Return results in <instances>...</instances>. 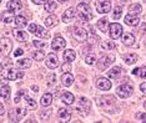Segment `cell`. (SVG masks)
Instances as JSON below:
<instances>
[{"mask_svg": "<svg viewBox=\"0 0 146 123\" xmlns=\"http://www.w3.org/2000/svg\"><path fill=\"white\" fill-rule=\"evenodd\" d=\"M78 11H79V15H80L84 20H86V21H90L92 19L91 9L86 3H80V4L78 5Z\"/></svg>", "mask_w": 146, "mask_h": 123, "instance_id": "1", "label": "cell"}, {"mask_svg": "<svg viewBox=\"0 0 146 123\" xmlns=\"http://www.w3.org/2000/svg\"><path fill=\"white\" fill-rule=\"evenodd\" d=\"M132 91H134L132 86L127 85V84H124V85L119 86V87L116 88V93H117V96L121 98H127L129 96H131Z\"/></svg>", "mask_w": 146, "mask_h": 123, "instance_id": "2", "label": "cell"}, {"mask_svg": "<svg viewBox=\"0 0 146 123\" xmlns=\"http://www.w3.org/2000/svg\"><path fill=\"white\" fill-rule=\"evenodd\" d=\"M109 34H110L111 39H119L122 34V26L117 22H112V24H110V28H109Z\"/></svg>", "mask_w": 146, "mask_h": 123, "instance_id": "3", "label": "cell"}, {"mask_svg": "<svg viewBox=\"0 0 146 123\" xmlns=\"http://www.w3.org/2000/svg\"><path fill=\"white\" fill-rule=\"evenodd\" d=\"M11 49H13L11 41H10L9 39L3 37L1 41H0V50H1V56H8L9 54H10Z\"/></svg>", "mask_w": 146, "mask_h": 123, "instance_id": "4", "label": "cell"}, {"mask_svg": "<svg viewBox=\"0 0 146 123\" xmlns=\"http://www.w3.org/2000/svg\"><path fill=\"white\" fill-rule=\"evenodd\" d=\"M112 62H114V56H102V57H100L98 61V67H99V70L104 71V70L108 68Z\"/></svg>", "mask_w": 146, "mask_h": 123, "instance_id": "5", "label": "cell"}, {"mask_svg": "<svg viewBox=\"0 0 146 123\" xmlns=\"http://www.w3.org/2000/svg\"><path fill=\"white\" fill-rule=\"evenodd\" d=\"M72 35L76 40L79 41H86L88 40V31L85 29L80 28V26H75L74 28V31H72Z\"/></svg>", "mask_w": 146, "mask_h": 123, "instance_id": "6", "label": "cell"}, {"mask_svg": "<svg viewBox=\"0 0 146 123\" xmlns=\"http://www.w3.org/2000/svg\"><path fill=\"white\" fill-rule=\"evenodd\" d=\"M96 9L100 14H106V12L110 11L111 9V4L109 0H98L96 3Z\"/></svg>", "mask_w": 146, "mask_h": 123, "instance_id": "7", "label": "cell"}, {"mask_svg": "<svg viewBox=\"0 0 146 123\" xmlns=\"http://www.w3.org/2000/svg\"><path fill=\"white\" fill-rule=\"evenodd\" d=\"M115 103V97L114 96H102V97L98 98V106L100 107H109V106Z\"/></svg>", "mask_w": 146, "mask_h": 123, "instance_id": "8", "label": "cell"}, {"mask_svg": "<svg viewBox=\"0 0 146 123\" xmlns=\"http://www.w3.org/2000/svg\"><path fill=\"white\" fill-rule=\"evenodd\" d=\"M65 45H66V41L61 37V36H55L54 40H52V42H51V49L55 50V51H59V50L64 49Z\"/></svg>", "mask_w": 146, "mask_h": 123, "instance_id": "9", "label": "cell"}, {"mask_svg": "<svg viewBox=\"0 0 146 123\" xmlns=\"http://www.w3.org/2000/svg\"><path fill=\"white\" fill-rule=\"evenodd\" d=\"M58 65H59V59H58V56H56L54 52L49 54L48 57H46V66H48L49 68L54 70V68L58 67Z\"/></svg>", "mask_w": 146, "mask_h": 123, "instance_id": "10", "label": "cell"}, {"mask_svg": "<svg viewBox=\"0 0 146 123\" xmlns=\"http://www.w3.org/2000/svg\"><path fill=\"white\" fill-rule=\"evenodd\" d=\"M8 10L10 12H18V11H20L21 8H23V4H21V1L20 0H11V1H9L8 3Z\"/></svg>", "mask_w": 146, "mask_h": 123, "instance_id": "11", "label": "cell"}, {"mask_svg": "<svg viewBox=\"0 0 146 123\" xmlns=\"http://www.w3.org/2000/svg\"><path fill=\"white\" fill-rule=\"evenodd\" d=\"M23 76H24V72L23 71H19V70H15V68H10L8 71L6 77H8V80H10V81H15V80H18V78H21Z\"/></svg>", "mask_w": 146, "mask_h": 123, "instance_id": "12", "label": "cell"}, {"mask_svg": "<svg viewBox=\"0 0 146 123\" xmlns=\"http://www.w3.org/2000/svg\"><path fill=\"white\" fill-rule=\"evenodd\" d=\"M96 86H98V87L100 88V89H102V91H108V89H110V88H111V82L109 81L108 78L100 77V78H98Z\"/></svg>", "mask_w": 146, "mask_h": 123, "instance_id": "13", "label": "cell"}, {"mask_svg": "<svg viewBox=\"0 0 146 123\" xmlns=\"http://www.w3.org/2000/svg\"><path fill=\"white\" fill-rule=\"evenodd\" d=\"M13 35H14V37L18 40V41H20V42H25V41H28V34H26L25 31H21V30H19V29H14L13 30Z\"/></svg>", "mask_w": 146, "mask_h": 123, "instance_id": "14", "label": "cell"}, {"mask_svg": "<svg viewBox=\"0 0 146 123\" xmlns=\"http://www.w3.org/2000/svg\"><path fill=\"white\" fill-rule=\"evenodd\" d=\"M58 114H59V118H60V122H62V123L69 122L70 121V118H71L70 112H69L66 108H60L58 111Z\"/></svg>", "mask_w": 146, "mask_h": 123, "instance_id": "15", "label": "cell"}, {"mask_svg": "<svg viewBox=\"0 0 146 123\" xmlns=\"http://www.w3.org/2000/svg\"><path fill=\"white\" fill-rule=\"evenodd\" d=\"M72 82H74V76L70 72H64V75L61 76V84L65 87H69V86L72 85Z\"/></svg>", "mask_w": 146, "mask_h": 123, "instance_id": "16", "label": "cell"}, {"mask_svg": "<svg viewBox=\"0 0 146 123\" xmlns=\"http://www.w3.org/2000/svg\"><path fill=\"white\" fill-rule=\"evenodd\" d=\"M125 22H126V25H129V26H136V25H139V22H140V19L137 18V15L129 14L125 18Z\"/></svg>", "mask_w": 146, "mask_h": 123, "instance_id": "17", "label": "cell"}, {"mask_svg": "<svg viewBox=\"0 0 146 123\" xmlns=\"http://www.w3.org/2000/svg\"><path fill=\"white\" fill-rule=\"evenodd\" d=\"M74 18H75V10L72 8L66 9L64 11V14H62V21H64V22H69L70 20H72Z\"/></svg>", "mask_w": 146, "mask_h": 123, "instance_id": "18", "label": "cell"}, {"mask_svg": "<svg viewBox=\"0 0 146 123\" xmlns=\"http://www.w3.org/2000/svg\"><path fill=\"white\" fill-rule=\"evenodd\" d=\"M58 22H59V19H58L56 15H49L48 18L45 19V25H46V28H49V29L56 26Z\"/></svg>", "mask_w": 146, "mask_h": 123, "instance_id": "19", "label": "cell"}, {"mask_svg": "<svg viewBox=\"0 0 146 123\" xmlns=\"http://www.w3.org/2000/svg\"><path fill=\"white\" fill-rule=\"evenodd\" d=\"M0 97H1V101H6V99L10 98V87L5 85H1V88H0Z\"/></svg>", "mask_w": 146, "mask_h": 123, "instance_id": "20", "label": "cell"}, {"mask_svg": "<svg viewBox=\"0 0 146 123\" xmlns=\"http://www.w3.org/2000/svg\"><path fill=\"white\" fill-rule=\"evenodd\" d=\"M52 102V95L49 93V92H46V93L42 95V97L40 99V105L44 106V107H48V106H50Z\"/></svg>", "mask_w": 146, "mask_h": 123, "instance_id": "21", "label": "cell"}, {"mask_svg": "<svg viewBox=\"0 0 146 123\" xmlns=\"http://www.w3.org/2000/svg\"><path fill=\"white\" fill-rule=\"evenodd\" d=\"M122 42H124V45L126 46H132L135 42V36L132 34H129V32H126L122 36Z\"/></svg>", "mask_w": 146, "mask_h": 123, "instance_id": "22", "label": "cell"}, {"mask_svg": "<svg viewBox=\"0 0 146 123\" xmlns=\"http://www.w3.org/2000/svg\"><path fill=\"white\" fill-rule=\"evenodd\" d=\"M121 67H114V68H111L110 71H108V77L109 78H112V80H115V78H119V76L121 75Z\"/></svg>", "mask_w": 146, "mask_h": 123, "instance_id": "23", "label": "cell"}, {"mask_svg": "<svg viewBox=\"0 0 146 123\" xmlns=\"http://www.w3.org/2000/svg\"><path fill=\"white\" fill-rule=\"evenodd\" d=\"M61 99L65 105H72L74 103V95L70 92H64L61 96Z\"/></svg>", "mask_w": 146, "mask_h": 123, "instance_id": "24", "label": "cell"}, {"mask_svg": "<svg viewBox=\"0 0 146 123\" xmlns=\"http://www.w3.org/2000/svg\"><path fill=\"white\" fill-rule=\"evenodd\" d=\"M75 57H76V54H75L74 50L69 49V50H66V51L64 52V59H65V61H66V62H71V61H74Z\"/></svg>", "mask_w": 146, "mask_h": 123, "instance_id": "25", "label": "cell"}, {"mask_svg": "<svg viewBox=\"0 0 146 123\" xmlns=\"http://www.w3.org/2000/svg\"><path fill=\"white\" fill-rule=\"evenodd\" d=\"M16 66L19 68H29L31 66V61L30 59H21L19 61H16Z\"/></svg>", "mask_w": 146, "mask_h": 123, "instance_id": "26", "label": "cell"}, {"mask_svg": "<svg viewBox=\"0 0 146 123\" xmlns=\"http://www.w3.org/2000/svg\"><path fill=\"white\" fill-rule=\"evenodd\" d=\"M124 60L127 65H134L136 61H137V55L136 54H129L124 56Z\"/></svg>", "mask_w": 146, "mask_h": 123, "instance_id": "27", "label": "cell"}, {"mask_svg": "<svg viewBox=\"0 0 146 123\" xmlns=\"http://www.w3.org/2000/svg\"><path fill=\"white\" fill-rule=\"evenodd\" d=\"M129 11H130V14H132V15H139V14H141L142 8L140 4H132V5H130V8H129Z\"/></svg>", "mask_w": 146, "mask_h": 123, "instance_id": "28", "label": "cell"}, {"mask_svg": "<svg viewBox=\"0 0 146 123\" xmlns=\"http://www.w3.org/2000/svg\"><path fill=\"white\" fill-rule=\"evenodd\" d=\"M98 26H99V29H100L102 32H106V31L109 30V28H110V25H109V21H108L106 19H101V20H99Z\"/></svg>", "mask_w": 146, "mask_h": 123, "instance_id": "29", "label": "cell"}, {"mask_svg": "<svg viewBox=\"0 0 146 123\" xmlns=\"http://www.w3.org/2000/svg\"><path fill=\"white\" fill-rule=\"evenodd\" d=\"M44 8L46 11H54L58 8V4H56V1H54V0H48L44 4Z\"/></svg>", "mask_w": 146, "mask_h": 123, "instance_id": "30", "label": "cell"}, {"mask_svg": "<svg viewBox=\"0 0 146 123\" xmlns=\"http://www.w3.org/2000/svg\"><path fill=\"white\" fill-rule=\"evenodd\" d=\"M15 24H16L18 28H24V26L28 25V20H26L24 16L19 15V16H16L15 18Z\"/></svg>", "mask_w": 146, "mask_h": 123, "instance_id": "31", "label": "cell"}, {"mask_svg": "<svg viewBox=\"0 0 146 123\" xmlns=\"http://www.w3.org/2000/svg\"><path fill=\"white\" fill-rule=\"evenodd\" d=\"M36 36L38 37H44V39H46V37H49V32L46 31V30L42 28V26H38V30H36Z\"/></svg>", "mask_w": 146, "mask_h": 123, "instance_id": "32", "label": "cell"}, {"mask_svg": "<svg viewBox=\"0 0 146 123\" xmlns=\"http://www.w3.org/2000/svg\"><path fill=\"white\" fill-rule=\"evenodd\" d=\"M100 46H101L102 50H105V51H109V50H111V49L115 47V44L112 41H101Z\"/></svg>", "mask_w": 146, "mask_h": 123, "instance_id": "33", "label": "cell"}, {"mask_svg": "<svg viewBox=\"0 0 146 123\" xmlns=\"http://www.w3.org/2000/svg\"><path fill=\"white\" fill-rule=\"evenodd\" d=\"M14 113L16 114V122H18L26 114V109L25 108H16V109H14Z\"/></svg>", "mask_w": 146, "mask_h": 123, "instance_id": "34", "label": "cell"}, {"mask_svg": "<svg viewBox=\"0 0 146 123\" xmlns=\"http://www.w3.org/2000/svg\"><path fill=\"white\" fill-rule=\"evenodd\" d=\"M134 75H139V77L141 78H146V67H140V68H135L132 71Z\"/></svg>", "mask_w": 146, "mask_h": 123, "instance_id": "35", "label": "cell"}, {"mask_svg": "<svg viewBox=\"0 0 146 123\" xmlns=\"http://www.w3.org/2000/svg\"><path fill=\"white\" fill-rule=\"evenodd\" d=\"M121 14H122L121 6H116V8L114 9V14H112V18H114L115 20H117V19L121 18Z\"/></svg>", "mask_w": 146, "mask_h": 123, "instance_id": "36", "label": "cell"}, {"mask_svg": "<svg viewBox=\"0 0 146 123\" xmlns=\"http://www.w3.org/2000/svg\"><path fill=\"white\" fill-rule=\"evenodd\" d=\"M25 101H26V103H28V106H29V108H36V102L31 97H29L28 95H25Z\"/></svg>", "mask_w": 146, "mask_h": 123, "instance_id": "37", "label": "cell"}, {"mask_svg": "<svg viewBox=\"0 0 146 123\" xmlns=\"http://www.w3.org/2000/svg\"><path fill=\"white\" fill-rule=\"evenodd\" d=\"M51 112L50 109H42V111L40 112V118L42 119V121H45V119H48L49 117H50Z\"/></svg>", "mask_w": 146, "mask_h": 123, "instance_id": "38", "label": "cell"}, {"mask_svg": "<svg viewBox=\"0 0 146 123\" xmlns=\"http://www.w3.org/2000/svg\"><path fill=\"white\" fill-rule=\"evenodd\" d=\"M34 46L38 49H45L48 46V42L46 41H39V40H35L34 41Z\"/></svg>", "mask_w": 146, "mask_h": 123, "instance_id": "39", "label": "cell"}, {"mask_svg": "<svg viewBox=\"0 0 146 123\" xmlns=\"http://www.w3.org/2000/svg\"><path fill=\"white\" fill-rule=\"evenodd\" d=\"M33 57H34L36 61H41V60L44 59V52L42 51H35L34 54H33Z\"/></svg>", "mask_w": 146, "mask_h": 123, "instance_id": "40", "label": "cell"}, {"mask_svg": "<svg viewBox=\"0 0 146 123\" xmlns=\"http://www.w3.org/2000/svg\"><path fill=\"white\" fill-rule=\"evenodd\" d=\"M95 61H96L95 55H89V56H86V59H85V62L88 65H94Z\"/></svg>", "mask_w": 146, "mask_h": 123, "instance_id": "41", "label": "cell"}, {"mask_svg": "<svg viewBox=\"0 0 146 123\" xmlns=\"http://www.w3.org/2000/svg\"><path fill=\"white\" fill-rule=\"evenodd\" d=\"M80 103L82 105V106H85V108H90V101H89L88 98H85V97H80Z\"/></svg>", "mask_w": 146, "mask_h": 123, "instance_id": "42", "label": "cell"}, {"mask_svg": "<svg viewBox=\"0 0 146 123\" xmlns=\"http://www.w3.org/2000/svg\"><path fill=\"white\" fill-rule=\"evenodd\" d=\"M61 71H64V72H70V71H71V65H70V62H65V64L61 66Z\"/></svg>", "mask_w": 146, "mask_h": 123, "instance_id": "43", "label": "cell"}, {"mask_svg": "<svg viewBox=\"0 0 146 123\" xmlns=\"http://www.w3.org/2000/svg\"><path fill=\"white\" fill-rule=\"evenodd\" d=\"M36 30H38V26H36V24H31L30 26H29V31H30L31 34H35Z\"/></svg>", "mask_w": 146, "mask_h": 123, "instance_id": "44", "label": "cell"}, {"mask_svg": "<svg viewBox=\"0 0 146 123\" xmlns=\"http://www.w3.org/2000/svg\"><path fill=\"white\" fill-rule=\"evenodd\" d=\"M139 119H140L141 122H146V114L145 113H139L137 116H136Z\"/></svg>", "mask_w": 146, "mask_h": 123, "instance_id": "45", "label": "cell"}, {"mask_svg": "<svg viewBox=\"0 0 146 123\" xmlns=\"http://www.w3.org/2000/svg\"><path fill=\"white\" fill-rule=\"evenodd\" d=\"M23 54H24V51H23L21 49H18V50H16V51L14 52V56H15V57H19V56H21Z\"/></svg>", "mask_w": 146, "mask_h": 123, "instance_id": "46", "label": "cell"}, {"mask_svg": "<svg viewBox=\"0 0 146 123\" xmlns=\"http://www.w3.org/2000/svg\"><path fill=\"white\" fill-rule=\"evenodd\" d=\"M140 91L142 92V93L146 95V82H142V84L140 85Z\"/></svg>", "mask_w": 146, "mask_h": 123, "instance_id": "47", "label": "cell"}, {"mask_svg": "<svg viewBox=\"0 0 146 123\" xmlns=\"http://www.w3.org/2000/svg\"><path fill=\"white\" fill-rule=\"evenodd\" d=\"M31 1L35 3V4H39V5H40V4H42V3H46L48 0H31Z\"/></svg>", "mask_w": 146, "mask_h": 123, "instance_id": "48", "label": "cell"}, {"mask_svg": "<svg viewBox=\"0 0 146 123\" xmlns=\"http://www.w3.org/2000/svg\"><path fill=\"white\" fill-rule=\"evenodd\" d=\"M4 113H5V108H4V105L1 103V105H0V114L3 116Z\"/></svg>", "mask_w": 146, "mask_h": 123, "instance_id": "49", "label": "cell"}, {"mask_svg": "<svg viewBox=\"0 0 146 123\" xmlns=\"http://www.w3.org/2000/svg\"><path fill=\"white\" fill-rule=\"evenodd\" d=\"M13 20H15V19H13V18H10V16H9V18L4 19V22H6V24H10V22L13 21Z\"/></svg>", "mask_w": 146, "mask_h": 123, "instance_id": "50", "label": "cell"}, {"mask_svg": "<svg viewBox=\"0 0 146 123\" xmlns=\"http://www.w3.org/2000/svg\"><path fill=\"white\" fill-rule=\"evenodd\" d=\"M54 80H55V76H54V75H51V76H50V82H49L48 85H52V84H54V82H55Z\"/></svg>", "mask_w": 146, "mask_h": 123, "instance_id": "51", "label": "cell"}, {"mask_svg": "<svg viewBox=\"0 0 146 123\" xmlns=\"http://www.w3.org/2000/svg\"><path fill=\"white\" fill-rule=\"evenodd\" d=\"M31 89H33V91H35V92H38V86H33V87H31Z\"/></svg>", "mask_w": 146, "mask_h": 123, "instance_id": "52", "label": "cell"}, {"mask_svg": "<svg viewBox=\"0 0 146 123\" xmlns=\"http://www.w3.org/2000/svg\"><path fill=\"white\" fill-rule=\"evenodd\" d=\"M60 3H66V1H69V0H59Z\"/></svg>", "mask_w": 146, "mask_h": 123, "instance_id": "53", "label": "cell"}, {"mask_svg": "<svg viewBox=\"0 0 146 123\" xmlns=\"http://www.w3.org/2000/svg\"><path fill=\"white\" fill-rule=\"evenodd\" d=\"M84 1H89V0H84Z\"/></svg>", "mask_w": 146, "mask_h": 123, "instance_id": "54", "label": "cell"}, {"mask_svg": "<svg viewBox=\"0 0 146 123\" xmlns=\"http://www.w3.org/2000/svg\"><path fill=\"white\" fill-rule=\"evenodd\" d=\"M145 107H146V102H145Z\"/></svg>", "mask_w": 146, "mask_h": 123, "instance_id": "55", "label": "cell"}]
</instances>
